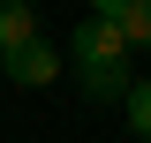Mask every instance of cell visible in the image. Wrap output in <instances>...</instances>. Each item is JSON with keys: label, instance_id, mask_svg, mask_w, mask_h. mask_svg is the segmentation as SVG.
I'll return each mask as SVG.
<instances>
[{"label": "cell", "instance_id": "6da1fadb", "mask_svg": "<svg viewBox=\"0 0 151 143\" xmlns=\"http://www.w3.org/2000/svg\"><path fill=\"white\" fill-rule=\"evenodd\" d=\"M68 53H76V83L91 90V98H129V38L113 30L106 15H83L76 23V38H68Z\"/></svg>", "mask_w": 151, "mask_h": 143}, {"label": "cell", "instance_id": "5b68a950", "mask_svg": "<svg viewBox=\"0 0 151 143\" xmlns=\"http://www.w3.org/2000/svg\"><path fill=\"white\" fill-rule=\"evenodd\" d=\"M121 106H129V128H136V136L151 143V75H136V83H129V98H121Z\"/></svg>", "mask_w": 151, "mask_h": 143}, {"label": "cell", "instance_id": "3957f363", "mask_svg": "<svg viewBox=\"0 0 151 143\" xmlns=\"http://www.w3.org/2000/svg\"><path fill=\"white\" fill-rule=\"evenodd\" d=\"M98 15L129 38V53H136V45H151V0H98Z\"/></svg>", "mask_w": 151, "mask_h": 143}, {"label": "cell", "instance_id": "277c9868", "mask_svg": "<svg viewBox=\"0 0 151 143\" xmlns=\"http://www.w3.org/2000/svg\"><path fill=\"white\" fill-rule=\"evenodd\" d=\"M30 38H38V8H30V0H0V60L23 53Z\"/></svg>", "mask_w": 151, "mask_h": 143}, {"label": "cell", "instance_id": "7a4b0ae2", "mask_svg": "<svg viewBox=\"0 0 151 143\" xmlns=\"http://www.w3.org/2000/svg\"><path fill=\"white\" fill-rule=\"evenodd\" d=\"M0 68H8V83H23V90H38V83H53V75H60V53L45 45V38H30V45H23V53H8Z\"/></svg>", "mask_w": 151, "mask_h": 143}]
</instances>
